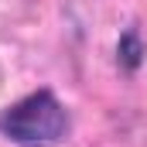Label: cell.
I'll return each instance as SVG.
<instances>
[{
	"instance_id": "1",
	"label": "cell",
	"mask_w": 147,
	"mask_h": 147,
	"mask_svg": "<svg viewBox=\"0 0 147 147\" xmlns=\"http://www.w3.org/2000/svg\"><path fill=\"white\" fill-rule=\"evenodd\" d=\"M69 130V116H65V106L55 99V92L48 89H38L31 96L17 99L14 106L0 113V134L14 144L24 147H45L62 140Z\"/></svg>"
}]
</instances>
